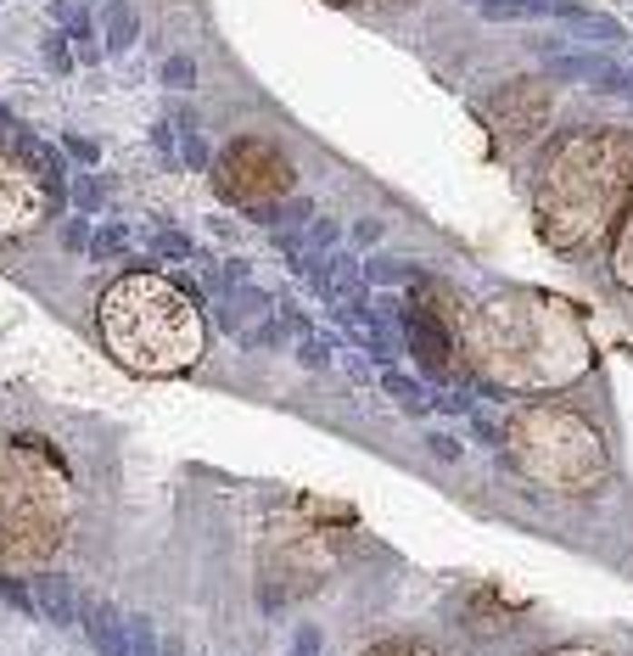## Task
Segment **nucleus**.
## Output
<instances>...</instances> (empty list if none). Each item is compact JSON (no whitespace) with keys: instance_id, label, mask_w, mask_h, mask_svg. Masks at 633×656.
<instances>
[{"instance_id":"nucleus-22","label":"nucleus","mask_w":633,"mask_h":656,"mask_svg":"<svg viewBox=\"0 0 633 656\" xmlns=\"http://www.w3.org/2000/svg\"><path fill=\"white\" fill-rule=\"evenodd\" d=\"M45 62H51V74H68L74 68V51H68V35H45Z\"/></svg>"},{"instance_id":"nucleus-23","label":"nucleus","mask_w":633,"mask_h":656,"mask_svg":"<svg viewBox=\"0 0 633 656\" xmlns=\"http://www.w3.org/2000/svg\"><path fill=\"white\" fill-rule=\"evenodd\" d=\"M617 281L633 286V214H628V231H622V242H617Z\"/></svg>"},{"instance_id":"nucleus-9","label":"nucleus","mask_w":633,"mask_h":656,"mask_svg":"<svg viewBox=\"0 0 633 656\" xmlns=\"http://www.w3.org/2000/svg\"><path fill=\"white\" fill-rule=\"evenodd\" d=\"M611 68H617V62H606V56H583V51H555V56H549V74L578 79V84H594V90H599V79H606Z\"/></svg>"},{"instance_id":"nucleus-12","label":"nucleus","mask_w":633,"mask_h":656,"mask_svg":"<svg viewBox=\"0 0 633 656\" xmlns=\"http://www.w3.org/2000/svg\"><path fill=\"white\" fill-rule=\"evenodd\" d=\"M102 28H107V51H129V45H135V35H141V28H135V12H129L124 0H113V6H107Z\"/></svg>"},{"instance_id":"nucleus-28","label":"nucleus","mask_w":633,"mask_h":656,"mask_svg":"<svg viewBox=\"0 0 633 656\" xmlns=\"http://www.w3.org/2000/svg\"><path fill=\"white\" fill-rule=\"evenodd\" d=\"M471 432H477V443H488V449H499V438H505V432H499L493 421H482V415L471 421Z\"/></svg>"},{"instance_id":"nucleus-18","label":"nucleus","mask_w":633,"mask_h":656,"mask_svg":"<svg viewBox=\"0 0 633 656\" xmlns=\"http://www.w3.org/2000/svg\"><path fill=\"white\" fill-rule=\"evenodd\" d=\"M174 135H180V163H185V169H208V163H213L203 129H180V124H174Z\"/></svg>"},{"instance_id":"nucleus-20","label":"nucleus","mask_w":633,"mask_h":656,"mask_svg":"<svg viewBox=\"0 0 633 656\" xmlns=\"http://www.w3.org/2000/svg\"><path fill=\"white\" fill-rule=\"evenodd\" d=\"M124 242H129L124 224H107V231H95V236H90V253H95V258H118Z\"/></svg>"},{"instance_id":"nucleus-2","label":"nucleus","mask_w":633,"mask_h":656,"mask_svg":"<svg viewBox=\"0 0 633 656\" xmlns=\"http://www.w3.org/2000/svg\"><path fill=\"white\" fill-rule=\"evenodd\" d=\"M622 169H628V146L617 135H578L555 152L539 185V224L560 253H578L583 242H594L622 191Z\"/></svg>"},{"instance_id":"nucleus-13","label":"nucleus","mask_w":633,"mask_h":656,"mask_svg":"<svg viewBox=\"0 0 633 656\" xmlns=\"http://www.w3.org/2000/svg\"><path fill=\"white\" fill-rule=\"evenodd\" d=\"M309 208H314V203H303V196H297V203H281V208H252V214H258L263 224H275L281 236H292L297 224H309V219H314Z\"/></svg>"},{"instance_id":"nucleus-26","label":"nucleus","mask_w":633,"mask_h":656,"mask_svg":"<svg viewBox=\"0 0 633 656\" xmlns=\"http://www.w3.org/2000/svg\"><path fill=\"white\" fill-rule=\"evenodd\" d=\"M431 404H438V410H449V415H465V410H471V393L449 387V393H431Z\"/></svg>"},{"instance_id":"nucleus-4","label":"nucleus","mask_w":633,"mask_h":656,"mask_svg":"<svg viewBox=\"0 0 633 656\" xmlns=\"http://www.w3.org/2000/svg\"><path fill=\"white\" fill-rule=\"evenodd\" d=\"M51 203V185L40 180V169L28 157H0V236H23L45 219Z\"/></svg>"},{"instance_id":"nucleus-11","label":"nucleus","mask_w":633,"mask_h":656,"mask_svg":"<svg viewBox=\"0 0 633 656\" xmlns=\"http://www.w3.org/2000/svg\"><path fill=\"white\" fill-rule=\"evenodd\" d=\"M477 12L488 23H532V17H549V0H477Z\"/></svg>"},{"instance_id":"nucleus-25","label":"nucleus","mask_w":633,"mask_h":656,"mask_svg":"<svg viewBox=\"0 0 633 656\" xmlns=\"http://www.w3.org/2000/svg\"><path fill=\"white\" fill-rule=\"evenodd\" d=\"M364 275L381 281V286H392V281H404V264H392V258H371V264H364Z\"/></svg>"},{"instance_id":"nucleus-32","label":"nucleus","mask_w":633,"mask_h":656,"mask_svg":"<svg viewBox=\"0 0 633 656\" xmlns=\"http://www.w3.org/2000/svg\"><path fill=\"white\" fill-rule=\"evenodd\" d=\"M68 247H74V253H84V247H90V231H84V224H79V219L68 224Z\"/></svg>"},{"instance_id":"nucleus-34","label":"nucleus","mask_w":633,"mask_h":656,"mask_svg":"<svg viewBox=\"0 0 633 656\" xmlns=\"http://www.w3.org/2000/svg\"><path fill=\"white\" fill-rule=\"evenodd\" d=\"M163 656H185V645H180V640H169V645H163Z\"/></svg>"},{"instance_id":"nucleus-6","label":"nucleus","mask_w":633,"mask_h":656,"mask_svg":"<svg viewBox=\"0 0 633 656\" xmlns=\"http://www.w3.org/2000/svg\"><path fill=\"white\" fill-rule=\"evenodd\" d=\"M275 314V298L270 292H258V286H236V292H224V303H219V325L224 332H252L258 320H270Z\"/></svg>"},{"instance_id":"nucleus-5","label":"nucleus","mask_w":633,"mask_h":656,"mask_svg":"<svg viewBox=\"0 0 633 656\" xmlns=\"http://www.w3.org/2000/svg\"><path fill=\"white\" fill-rule=\"evenodd\" d=\"M398 325H404V343L420 353V365H426V371H443V365H449V332H443V325L431 320L420 303H410Z\"/></svg>"},{"instance_id":"nucleus-33","label":"nucleus","mask_w":633,"mask_h":656,"mask_svg":"<svg viewBox=\"0 0 633 656\" xmlns=\"http://www.w3.org/2000/svg\"><path fill=\"white\" fill-rule=\"evenodd\" d=\"M337 6H392V0H337Z\"/></svg>"},{"instance_id":"nucleus-29","label":"nucleus","mask_w":633,"mask_h":656,"mask_svg":"<svg viewBox=\"0 0 633 656\" xmlns=\"http://www.w3.org/2000/svg\"><path fill=\"white\" fill-rule=\"evenodd\" d=\"M353 242H359V247L381 242V224H376V219H359V224H353Z\"/></svg>"},{"instance_id":"nucleus-3","label":"nucleus","mask_w":633,"mask_h":656,"mask_svg":"<svg viewBox=\"0 0 633 656\" xmlns=\"http://www.w3.org/2000/svg\"><path fill=\"white\" fill-rule=\"evenodd\" d=\"M505 449L521 466V477L555 488V494H583V488H599V477H606V438L594 432V421L566 415V410L516 415Z\"/></svg>"},{"instance_id":"nucleus-31","label":"nucleus","mask_w":633,"mask_h":656,"mask_svg":"<svg viewBox=\"0 0 633 656\" xmlns=\"http://www.w3.org/2000/svg\"><path fill=\"white\" fill-rule=\"evenodd\" d=\"M431 454H438V461H460V443L438 432V438H431Z\"/></svg>"},{"instance_id":"nucleus-30","label":"nucleus","mask_w":633,"mask_h":656,"mask_svg":"<svg viewBox=\"0 0 633 656\" xmlns=\"http://www.w3.org/2000/svg\"><path fill=\"white\" fill-rule=\"evenodd\" d=\"M62 146H68V152H74L79 163H95V141H84V135H68Z\"/></svg>"},{"instance_id":"nucleus-8","label":"nucleus","mask_w":633,"mask_h":656,"mask_svg":"<svg viewBox=\"0 0 633 656\" xmlns=\"http://www.w3.org/2000/svg\"><path fill=\"white\" fill-rule=\"evenodd\" d=\"M28 595H35V617H51V622H68L79 617V606H74V583L62 578V572H40L35 583H28Z\"/></svg>"},{"instance_id":"nucleus-1","label":"nucleus","mask_w":633,"mask_h":656,"mask_svg":"<svg viewBox=\"0 0 633 656\" xmlns=\"http://www.w3.org/2000/svg\"><path fill=\"white\" fill-rule=\"evenodd\" d=\"M95 325L107 353L141 376H180L203 359V309L185 281L124 275L118 286H107Z\"/></svg>"},{"instance_id":"nucleus-17","label":"nucleus","mask_w":633,"mask_h":656,"mask_svg":"<svg viewBox=\"0 0 633 656\" xmlns=\"http://www.w3.org/2000/svg\"><path fill=\"white\" fill-rule=\"evenodd\" d=\"M68 203H74L79 214H95V208H102V203H107V185H102V180H95V174H79V180L68 185Z\"/></svg>"},{"instance_id":"nucleus-24","label":"nucleus","mask_w":633,"mask_h":656,"mask_svg":"<svg viewBox=\"0 0 633 656\" xmlns=\"http://www.w3.org/2000/svg\"><path fill=\"white\" fill-rule=\"evenodd\" d=\"M152 247H157L163 258H191V236H180V231H157Z\"/></svg>"},{"instance_id":"nucleus-27","label":"nucleus","mask_w":633,"mask_h":656,"mask_svg":"<svg viewBox=\"0 0 633 656\" xmlns=\"http://www.w3.org/2000/svg\"><path fill=\"white\" fill-rule=\"evenodd\" d=\"M292 656H320V629H314V622H303V629H297Z\"/></svg>"},{"instance_id":"nucleus-16","label":"nucleus","mask_w":633,"mask_h":656,"mask_svg":"<svg viewBox=\"0 0 633 656\" xmlns=\"http://www.w3.org/2000/svg\"><path fill=\"white\" fill-rule=\"evenodd\" d=\"M578 35L594 40V45H617V40H622V23H617V17H599V12H583V17H578Z\"/></svg>"},{"instance_id":"nucleus-7","label":"nucleus","mask_w":633,"mask_h":656,"mask_svg":"<svg viewBox=\"0 0 633 656\" xmlns=\"http://www.w3.org/2000/svg\"><path fill=\"white\" fill-rule=\"evenodd\" d=\"M84 629H90V640H95L102 656H129V611H118L113 601L84 606Z\"/></svg>"},{"instance_id":"nucleus-21","label":"nucleus","mask_w":633,"mask_h":656,"mask_svg":"<svg viewBox=\"0 0 633 656\" xmlns=\"http://www.w3.org/2000/svg\"><path fill=\"white\" fill-rule=\"evenodd\" d=\"M163 84H169V90H191L196 84L191 56H169V62H163Z\"/></svg>"},{"instance_id":"nucleus-15","label":"nucleus","mask_w":633,"mask_h":656,"mask_svg":"<svg viewBox=\"0 0 633 656\" xmlns=\"http://www.w3.org/2000/svg\"><path fill=\"white\" fill-rule=\"evenodd\" d=\"M129 656H163V640L146 611H129Z\"/></svg>"},{"instance_id":"nucleus-14","label":"nucleus","mask_w":633,"mask_h":656,"mask_svg":"<svg viewBox=\"0 0 633 656\" xmlns=\"http://www.w3.org/2000/svg\"><path fill=\"white\" fill-rule=\"evenodd\" d=\"M51 12H56V23H62V35H68V40H90L95 35L84 0H51Z\"/></svg>"},{"instance_id":"nucleus-19","label":"nucleus","mask_w":633,"mask_h":656,"mask_svg":"<svg viewBox=\"0 0 633 656\" xmlns=\"http://www.w3.org/2000/svg\"><path fill=\"white\" fill-rule=\"evenodd\" d=\"M331 353H337V332H320V337H303V348H297V359H303L309 371L331 365Z\"/></svg>"},{"instance_id":"nucleus-10","label":"nucleus","mask_w":633,"mask_h":656,"mask_svg":"<svg viewBox=\"0 0 633 656\" xmlns=\"http://www.w3.org/2000/svg\"><path fill=\"white\" fill-rule=\"evenodd\" d=\"M381 387H387V399H392L398 410H410V415H426V410H431L426 382H415V376H404V371H381Z\"/></svg>"}]
</instances>
